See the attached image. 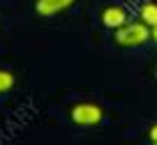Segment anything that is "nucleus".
<instances>
[{
	"label": "nucleus",
	"instance_id": "nucleus-7",
	"mask_svg": "<svg viewBox=\"0 0 157 145\" xmlns=\"http://www.w3.org/2000/svg\"><path fill=\"white\" fill-rule=\"evenodd\" d=\"M148 140H150L152 145H157V122L150 125V129H148Z\"/></svg>",
	"mask_w": 157,
	"mask_h": 145
},
{
	"label": "nucleus",
	"instance_id": "nucleus-2",
	"mask_svg": "<svg viewBox=\"0 0 157 145\" xmlns=\"http://www.w3.org/2000/svg\"><path fill=\"white\" fill-rule=\"evenodd\" d=\"M69 120L76 127H97L104 120V108L95 102H78L69 108Z\"/></svg>",
	"mask_w": 157,
	"mask_h": 145
},
{
	"label": "nucleus",
	"instance_id": "nucleus-5",
	"mask_svg": "<svg viewBox=\"0 0 157 145\" xmlns=\"http://www.w3.org/2000/svg\"><path fill=\"white\" fill-rule=\"evenodd\" d=\"M139 19L146 25H157V0H143L139 5Z\"/></svg>",
	"mask_w": 157,
	"mask_h": 145
},
{
	"label": "nucleus",
	"instance_id": "nucleus-1",
	"mask_svg": "<svg viewBox=\"0 0 157 145\" xmlns=\"http://www.w3.org/2000/svg\"><path fill=\"white\" fill-rule=\"evenodd\" d=\"M113 42L120 48H139L150 42V25H146L141 19L127 21L125 25L113 30Z\"/></svg>",
	"mask_w": 157,
	"mask_h": 145
},
{
	"label": "nucleus",
	"instance_id": "nucleus-9",
	"mask_svg": "<svg viewBox=\"0 0 157 145\" xmlns=\"http://www.w3.org/2000/svg\"><path fill=\"white\" fill-rule=\"evenodd\" d=\"M155 78H157V67H155Z\"/></svg>",
	"mask_w": 157,
	"mask_h": 145
},
{
	"label": "nucleus",
	"instance_id": "nucleus-4",
	"mask_svg": "<svg viewBox=\"0 0 157 145\" xmlns=\"http://www.w3.org/2000/svg\"><path fill=\"white\" fill-rule=\"evenodd\" d=\"M99 19H102L104 28H109L113 32L116 28H120V25H125L129 21V12L123 5H106L102 9V14H99Z\"/></svg>",
	"mask_w": 157,
	"mask_h": 145
},
{
	"label": "nucleus",
	"instance_id": "nucleus-6",
	"mask_svg": "<svg viewBox=\"0 0 157 145\" xmlns=\"http://www.w3.org/2000/svg\"><path fill=\"white\" fill-rule=\"evenodd\" d=\"M16 85V76L10 72V69H2L0 67V95H7V92H12Z\"/></svg>",
	"mask_w": 157,
	"mask_h": 145
},
{
	"label": "nucleus",
	"instance_id": "nucleus-8",
	"mask_svg": "<svg viewBox=\"0 0 157 145\" xmlns=\"http://www.w3.org/2000/svg\"><path fill=\"white\" fill-rule=\"evenodd\" d=\"M150 39L157 44V25H152V28H150Z\"/></svg>",
	"mask_w": 157,
	"mask_h": 145
},
{
	"label": "nucleus",
	"instance_id": "nucleus-3",
	"mask_svg": "<svg viewBox=\"0 0 157 145\" xmlns=\"http://www.w3.org/2000/svg\"><path fill=\"white\" fill-rule=\"evenodd\" d=\"M76 5V0H35V14L42 16V19H51V16H58L69 12Z\"/></svg>",
	"mask_w": 157,
	"mask_h": 145
}]
</instances>
